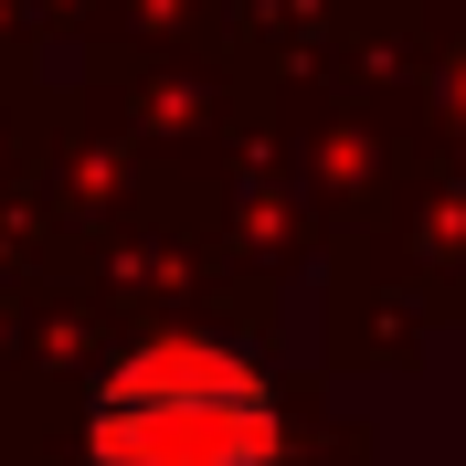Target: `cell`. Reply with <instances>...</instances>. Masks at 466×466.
Here are the masks:
<instances>
[{"label":"cell","instance_id":"cell-1","mask_svg":"<svg viewBox=\"0 0 466 466\" xmlns=\"http://www.w3.org/2000/svg\"><path fill=\"white\" fill-rule=\"evenodd\" d=\"M86 466H287L276 381L223 339H148L96 381Z\"/></svg>","mask_w":466,"mask_h":466}]
</instances>
